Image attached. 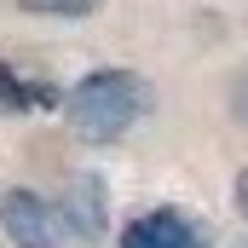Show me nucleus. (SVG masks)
I'll use <instances>...</instances> for the list:
<instances>
[{
	"label": "nucleus",
	"mask_w": 248,
	"mask_h": 248,
	"mask_svg": "<svg viewBox=\"0 0 248 248\" xmlns=\"http://www.w3.org/2000/svg\"><path fill=\"white\" fill-rule=\"evenodd\" d=\"M144 110H150V87H144V75H133V69H93V75H81V81L63 93L69 127H75L81 139H93V144L122 139L133 122H144Z\"/></svg>",
	"instance_id": "f257e3e1"
},
{
	"label": "nucleus",
	"mask_w": 248,
	"mask_h": 248,
	"mask_svg": "<svg viewBox=\"0 0 248 248\" xmlns=\"http://www.w3.org/2000/svg\"><path fill=\"white\" fill-rule=\"evenodd\" d=\"M0 225H6L12 248H75L81 243L69 208L41 196V190H6L0 196Z\"/></svg>",
	"instance_id": "f03ea898"
},
{
	"label": "nucleus",
	"mask_w": 248,
	"mask_h": 248,
	"mask_svg": "<svg viewBox=\"0 0 248 248\" xmlns=\"http://www.w3.org/2000/svg\"><path fill=\"white\" fill-rule=\"evenodd\" d=\"M116 248H208V237L179 208H150V214H139V219L122 225V243Z\"/></svg>",
	"instance_id": "7ed1b4c3"
},
{
	"label": "nucleus",
	"mask_w": 248,
	"mask_h": 248,
	"mask_svg": "<svg viewBox=\"0 0 248 248\" xmlns=\"http://www.w3.org/2000/svg\"><path fill=\"white\" fill-rule=\"evenodd\" d=\"M0 104L6 110H52V104H63L52 87H41V81H23L17 69H6L0 63Z\"/></svg>",
	"instance_id": "20e7f679"
},
{
	"label": "nucleus",
	"mask_w": 248,
	"mask_h": 248,
	"mask_svg": "<svg viewBox=\"0 0 248 248\" xmlns=\"http://www.w3.org/2000/svg\"><path fill=\"white\" fill-rule=\"evenodd\" d=\"M23 12H35V17H93L104 0H17Z\"/></svg>",
	"instance_id": "39448f33"
},
{
	"label": "nucleus",
	"mask_w": 248,
	"mask_h": 248,
	"mask_svg": "<svg viewBox=\"0 0 248 248\" xmlns=\"http://www.w3.org/2000/svg\"><path fill=\"white\" fill-rule=\"evenodd\" d=\"M237 208L248 214V173H237Z\"/></svg>",
	"instance_id": "423d86ee"
},
{
	"label": "nucleus",
	"mask_w": 248,
	"mask_h": 248,
	"mask_svg": "<svg viewBox=\"0 0 248 248\" xmlns=\"http://www.w3.org/2000/svg\"><path fill=\"white\" fill-rule=\"evenodd\" d=\"M231 248H248V237H237V243H231Z\"/></svg>",
	"instance_id": "0eeeda50"
}]
</instances>
